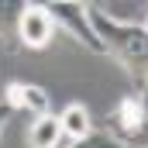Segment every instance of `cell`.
Returning a JSON list of instances; mask_svg holds the SVG:
<instances>
[{
	"label": "cell",
	"instance_id": "cell-1",
	"mask_svg": "<svg viewBox=\"0 0 148 148\" xmlns=\"http://www.w3.org/2000/svg\"><path fill=\"white\" fill-rule=\"evenodd\" d=\"M90 24L103 41V52L121 62V69L131 76L134 93L148 86V31L145 24L121 21L107 7H90Z\"/></svg>",
	"mask_w": 148,
	"mask_h": 148
},
{
	"label": "cell",
	"instance_id": "cell-2",
	"mask_svg": "<svg viewBox=\"0 0 148 148\" xmlns=\"http://www.w3.org/2000/svg\"><path fill=\"white\" fill-rule=\"evenodd\" d=\"M110 134L127 148H148V86L127 93L107 117Z\"/></svg>",
	"mask_w": 148,
	"mask_h": 148
},
{
	"label": "cell",
	"instance_id": "cell-3",
	"mask_svg": "<svg viewBox=\"0 0 148 148\" xmlns=\"http://www.w3.org/2000/svg\"><path fill=\"white\" fill-rule=\"evenodd\" d=\"M45 7H48L52 21L59 28H66L86 52H103V41L97 38L93 24H90V3H45Z\"/></svg>",
	"mask_w": 148,
	"mask_h": 148
},
{
	"label": "cell",
	"instance_id": "cell-4",
	"mask_svg": "<svg viewBox=\"0 0 148 148\" xmlns=\"http://www.w3.org/2000/svg\"><path fill=\"white\" fill-rule=\"evenodd\" d=\"M52 31H55V21H52L48 7L45 3H24L21 17H17V41H21V48L41 52L52 41Z\"/></svg>",
	"mask_w": 148,
	"mask_h": 148
},
{
	"label": "cell",
	"instance_id": "cell-5",
	"mask_svg": "<svg viewBox=\"0 0 148 148\" xmlns=\"http://www.w3.org/2000/svg\"><path fill=\"white\" fill-rule=\"evenodd\" d=\"M7 103L14 110H28V114H35V117L52 114L48 110V93L41 86H35V83H10L7 86Z\"/></svg>",
	"mask_w": 148,
	"mask_h": 148
},
{
	"label": "cell",
	"instance_id": "cell-6",
	"mask_svg": "<svg viewBox=\"0 0 148 148\" xmlns=\"http://www.w3.org/2000/svg\"><path fill=\"white\" fill-rule=\"evenodd\" d=\"M66 141V131L59 124V114H45L35 117L28 127V148H59Z\"/></svg>",
	"mask_w": 148,
	"mask_h": 148
},
{
	"label": "cell",
	"instance_id": "cell-7",
	"mask_svg": "<svg viewBox=\"0 0 148 148\" xmlns=\"http://www.w3.org/2000/svg\"><path fill=\"white\" fill-rule=\"evenodd\" d=\"M59 124H62V131H66L69 141H83L86 134H93V117H90V110H86L83 100L66 103L62 114H59Z\"/></svg>",
	"mask_w": 148,
	"mask_h": 148
},
{
	"label": "cell",
	"instance_id": "cell-8",
	"mask_svg": "<svg viewBox=\"0 0 148 148\" xmlns=\"http://www.w3.org/2000/svg\"><path fill=\"white\" fill-rule=\"evenodd\" d=\"M69 148H127V145H121L110 131H93V134H86L83 141H73Z\"/></svg>",
	"mask_w": 148,
	"mask_h": 148
},
{
	"label": "cell",
	"instance_id": "cell-9",
	"mask_svg": "<svg viewBox=\"0 0 148 148\" xmlns=\"http://www.w3.org/2000/svg\"><path fill=\"white\" fill-rule=\"evenodd\" d=\"M21 10H24V3H0V28H7V24H14V28H17Z\"/></svg>",
	"mask_w": 148,
	"mask_h": 148
},
{
	"label": "cell",
	"instance_id": "cell-10",
	"mask_svg": "<svg viewBox=\"0 0 148 148\" xmlns=\"http://www.w3.org/2000/svg\"><path fill=\"white\" fill-rule=\"evenodd\" d=\"M10 117H14V107H10V103H0V134H3V127H7Z\"/></svg>",
	"mask_w": 148,
	"mask_h": 148
},
{
	"label": "cell",
	"instance_id": "cell-11",
	"mask_svg": "<svg viewBox=\"0 0 148 148\" xmlns=\"http://www.w3.org/2000/svg\"><path fill=\"white\" fill-rule=\"evenodd\" d=\"M145 31H148V14H145Z\"/></svg>",
	"mask_w": 148,
	"mask_h": 148
}]
</instances>
